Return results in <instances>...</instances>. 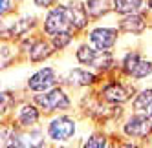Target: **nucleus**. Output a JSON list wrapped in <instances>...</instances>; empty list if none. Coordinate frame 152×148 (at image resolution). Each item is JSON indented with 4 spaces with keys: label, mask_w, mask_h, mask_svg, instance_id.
Segmentation results:
<instances>
[{
    "label": "nucleus",
    "mask_w": 152,
    "mask_h": 148,
    "mask_svg": "<svg viewBox=\"0 0 152 148\" xmlns=\"http://www.w3.org/2000/svg\"><path fill=\"white\" fill-rule=\"evenodd\" d=\"M103 79H104V75H101L99 71L81 66L77 62H75V66H68L66 70L61 71V84H64L73 93H81L84 90L97 88Z\"/></svg>",
    "instance_id": "0eeeda50"
},
{
    "label": "nucleus",
    "mask_w": 152,
    "mask_h": 148,
    "mask_svg": "<svg viewBox=\"0 0 152 148\" xmlns=\"http://www.w3.org/2000/svg\"><path fill=\"white\" fill-rule=\"evenodd\" d=\"M29 2H31V6H33L35 11L44 13V11H48L50 7H53L55 4H59L61 0H29Z\"/></svg>",
    "instance_id": "b1692460"
},
{
    "label": "nucleus",
    "mask_w": 152,
    "mask_h": 148,
    "mask_svg": "<svg viewBox=\"0 0 152 148\" xmlns=\"http://www.w3.org/2000/svg\"><path fill=\"white\" fill-rule=\"evenodd\" d=\"M150 22H152V13H150Z\"/></svg>",
    "instance_id": "bb28decb"
},
{
    "label": "nucleus",
    "mask_w": 152,
    "mask_h": 148,
    "mask_svg": "<svg viewBox=\"0 0 152 148\" xmlns=\"http://www.w3.org/2000/svg\"><path fill=\"white\" fill-rule=\"evenodd\" d=\"M83 117L77 112L53 113L44 119V128L51 146H73L83 141Z\"/></svg>",
    "instance_id": "f257e3e1"
},
{
    "label": "nucleus",
    "mask_w": 152,
    "mask_h": 148,
    "mask_svg": "<svg viewBox=\"0 0 152 148\" xmlns=\"http://www.w3.org/2000/svg\"><path fill=\"white\" fill-rule=\"evenodd\" d=\"M11 123H15L18 128H31V126H37L42 124L46 119V115L42 113V110L35 104V101L29 97V93L24 95L22 99L18 101V104L15 106V110L11 112V115L7 117Z\"/></svg>",
    "instance_id": "9d476101"
},
{
    "label": "nucleus",
    "mask_w": 152,
    "mask_h": 148,
    "mask_svg": "<svg viewBox=\"0 0 152 148\" xmlns=\"http://www.w3.org/2000/svg\"><path fill=\"white\" fill-rule=\"evenodd\" d=\"M18 6H20V2H17V0H0V18L17 15Z\"/></svg>",
    "instance_id": "5701e85b"
},
{
    "label": "nucleus",
    "mask_w": 152,
    "mask_h": 148,
    "mask_svg": "<svg viewBox=\"0 0 152 148\" xmlns=\"http://www.w3.org/2000/svg\"><path fill=\"white\" fill-rule=\"evenodd\" d=\"M114 17H123L136 11H148L147 0H112Z\"/></svg>",
    "instance_id": "aec40b11"
},
{
    "label": "nucleus",
    "mask_w": 152,
    "mask_h": 148,
    "mask_svg": "<svg viewBox=\"0 0 152 148\" xmlns=\"http://www.w3.org/2000/svg\"><path fill=\"white\" fill-rule=\"evenodd\" d=\"M40 17L35 11H22L11 17L0 18V40L17 42L29 33H35L40 29Z\"/></svg>",
    "instance_id": "423d86ee"
},
{
    "label": "nucleus",
    "mask_w": 152,
    "mask_h": 148,
    "mask_svg": "<svg viewBox=\"0 0 152 148\" xmlns=\"http://www.w3.org/2000/svg\"><path fill=\"white\" fill-rule=\"evenodd\" d=\"M141 84L130 81L119 73H112V75H106L101 84L95 88L97 95L108 104H130V101L134 99V95L137 91V88Z\"/></svg>",
    "instance_id": "39448f33"
},
{
    "label": "nucleus",
    "mask_w": 152,
    "mask_h": 148,
    "mask_svg": "<svg viewBox=\"0 0 152 148\" xmlns=\"http://www.w3.org/2000/svg\"><path fill=\"white\" fill-rule=\"evenodd\" d=\"M77 93L68 90L64 84H57L46 91L40 93H31L29 97L35 101V104L42 110V113L50 117L53 113H62V112H77Z\"/></svg>",
    "instance_id": "20e7f679"
},
{
    "label": "nucleus",
    "mask_w": 152,
    "mask_h": 148,
    "mask_svg": "<svg viewBox=\"0 0 152 148\" xmlns=\"http://www.w3.org/2000/svg\"><path fill=\"white\" fill-rule=\"evenodd\" d=\"M73 60L81 66L92 68L95 71H99L101 75H112L117 71L119 66V53H115V49H97L94 48L84 37L77 40V44L73 46Z\"/></svg>",
    "instance_id": "7ed1b4c3"
},
{
    "label": "nucleus",
    "mask_w": 152,
    "mask_h": 148,
    "mask_svg": "<svg viewBox=\"0 0 152 148\" xmlns=\"http://www.w3.org/2000/svg\"><path fill=\"white\" fill-rule=\"evenodd\" d=\"M147 7H148V11L152 13V0H147Z\"/></svg>",
    "instance_id": "393cba45"
},
{
    "label": "nucleus",
    "mask_w": 152,
    "mask_h": 148,
    "mask_svg": "<svg viewBox=\"0 0 152 148\" xmlns=\"http://www.w3.org/2000/svg\"><path fill=\"white\" fill-rule=\"evenodd\" d=\"M79 146H83V148H108V146H114V135L106 128L92 124V130L88 133H84Z\"/></svg>",
    "instance_id": "dca6fc26"
},
{
    "label": "nucleus",
    "mask_w": 152,
    "mask_h": 148,
    "mask_svg": "<svg viewBox=\"0 0 152 148\" xmlns=\"http://www.w3.org/2000/svg\"><path fill=\"white\" fill-rule=\"evenodd\" d=\"M150 104H152V84H141L134 95V99L128 104V110L145 113L150 108Z\"/></svg>",
    "instance_id": "6ab92c4d"
},
{
    "label": "nucleus",
    "mask_w": 152,
    "mask_h": 148,
    "mask_svg": "<svg viewBox=\"0 0 152 148\" xmlns=\"http://www.w3.org/2000/svg\"><path fill=\"white\" fill-rule=\"evenodd\" d=\"M81 37H84L94 48L108 51V49H117V46L121 44L123 33L119 29L117 22L108 24V22H103L101 20V22H92V26Z\"/></svg>",
    "instance_id": "6e6552de"
},
{
    "label": "nucleus",
    "mask_w": 152,
    "mask_h": 148,
    "mask_svg": "<svg viewBox=\"0 0 152 148\" xmlns=\"http://www.w3.org/2000/svg\"><path fill=\"white\" fill-rule=\"evenodd\" d=\"M84 4L92 22H101V20H106L108 17L114 15L112 0H84Z\"/></svg>",
    "instance_id": "a211bd4d"
},
{
    "label": "nucleus",
    "mask_w": 152,
    "mask_h": 148,
    "mask_svg": "<svg viewBox=\"0 0 152 148\" xmlns=\"http://www.w3.org/2000/svg\"><path fill=\"white\" fill-rule=\"evenodd\" d=\"M64 6H66V11H68L70 24H72L73 31H77L79 35H83L92 26V18L88 15L84 0H64Z\"/></svg>",
    "instance_id": "4468645a"
},
{
    "label": "nucleus",
    "mask_w": 152,
    "mask_h": 148,
    "mask_svg": "<svg viewBox=\"0 0 152 148\" xmlns=\"http://www.w3.org/2000/svg\"><path fill=\"white\" fill-rule=\"evenodd\" d=\"M119 141L115 146H152V123L143 112H132L117 124Z\"/></svg>",
    "instance_id": "f03ea898"
},
{
    "label": "nucleus",
    "mask_w": 152,
    "mask_h": 148,
    "mask_svg": "<svg viewBox=\"0 0 152 148\" xmlns=\"http://www.w3.org/2000/svg\"><path fill=\"white\" fill-rule=\"evenodd\" d=\"M40 31L46 37H53L57 33H62V31H73L64 2L55 4L53 7H50L48 11L42 13V17H40ZM75 33H77V31H75Z\"/></svg>",
    "instance_id": "9b49d317"
},
{
    "label": "nucleus",
    "mask_w": 152,
    "mask_h": 148,
    "mask_svg": "<svg viewBox=\"0 0 152 148\" xmlns=\"http://www.w3.org/2000/svg\"><path fill=\"white\" fill-rule=\"evenodd\" d=\"M46 146H51V144L48 139L44 123L26 130L20 128V148H46Z\"/></svg>",
    "instance_id": "2eb2a0df"
},
{
    "label": "nucleus",
    "mask_w": 152,
    "mask_h": 148,
    "mask_svg": "<svg viewBox=\"0 0 152 148\" xmlns=\"http://www.w3.org/2000/svg\"><path fill=\"white\" fill-rule=\"evenodd\" d=\"M79 38H81V35L75 33V31H62V33H57V35L50 37L51 44H53V48L57 49L59 55L64 53V51H68V49H72L75 44H77Z\"/></svg>",
    "instance_id": "412c9836"
},
{
    "label": "nucleus",
    "mask_w": 152,
    "mask_h": 148,
    "mask_svg": "<svg viewBox=\"0 0 152 148\" xmlns=\"http://www.w3.org/2000/svg\"><path fill=\"white\" fill-rule=\"evenodd\" d=\"M28 95L22 90H15V88H4L0 91V119H7L11 112L15 110V106L18 104V101Z\"/></svg>",
    "instance_id": "f3484780"
},
{
    "label": "nucleus",
    "mask_w": 152,
    "mask_h": 148,
    "mask_svg": "<svg viewBox=\"0 0 152 148\" xmlns=\"http://www.w3.org/2000/svg\"><path fill=\"white\" fill-rule=\"evenodd\" d=\"M17 2H20V4H24V2H28V0H17Z\"/></svg>",
    "instance_id": "a878e982"
},
{
    "label": "nucleus",
    "mask_w": 152,
    "mask_h": 148,
    "mask_svg": "<svg viewBox=\"0 0 152 148\" xmlns=\"http://www.w3.org/2000/svg\"><path fill=\"white\" fill-rule=\"evenodd\" d=\"M115 22L121 29L123 37H134L139 38L143 37L147 31L152 29L150 22V11H136V13H128L123 17H115Z\"/></svg>",
    "instance_id": "f8f14e48"
},
{
    "label": "nucleus",
    "mask_w": 152,
    "mask_h": 148,
    "mask_svg": "<svg viewBox=\"0 0 152 148\" xmlns=\"http://www.w3.org/2000/svg\"><path fill=\"white\" fill-rule=\"evenodd\" d=\"M0 60H2V70L4 71L17 60L24 62L22 59H20V55H18L17 44L15 42H7V40H2V44H0Z\"/></svg>",
    "instance_id": "4be33fe9"
},
{
    "label": "nucleus",
    "mask_w": 152,
    "mask_h": 148,
    "mask_svg": "<svg viewBox=\"0 0 152 148\" xmlns=\"http://www.w3.org/2000/svg\"><path fill=\"white\" fill-rule=\"evenodd\" d=\"M57 55L59 53H57V49L53 48L50 37H46L39 29L33 46H31L29 53L26 55V64H29V66H40V64H46V62H51Z\"/></svg>",
    "instance_id": "ddd939ff"
},
{
    "label": "nucleus",
    "mask_w": 152,
    "mask_h": 148,
    "mask_svg": "<svg viewBox=\"0 0 152 148\" xmlns=\"http://www.w3.org/2000/svg\"><path fill=\"white\" fill-rule=\"evenodd\" d=\"M61 68L53 62H46V64H40L37 66L33 71L29 73L24 81V91L26 93H40V91H46L53 86L61 84Z\"/></svg>",
    "instance_id": "1a4fd4ad"
}]
</instances>
